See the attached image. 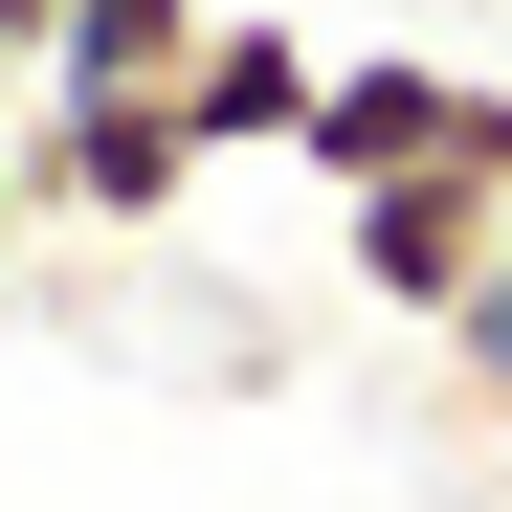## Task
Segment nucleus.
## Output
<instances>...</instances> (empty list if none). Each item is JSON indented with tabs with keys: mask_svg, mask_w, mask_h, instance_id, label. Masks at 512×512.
Here are the masks:
<instances>
[{
	"mask_svg": "<svg viewBox=\"0 0 512 512\" xmlns=\"http://www.w3.org/2000/svg\"><path fill=\"white\" fill-rule=\"evenodd\" d=\"M201 179H223V156H201L179 90H67V67L23 90V201H45V245H156Z\"/></svg>",
	"mask_w": 512,
	"mask_h": 512,
	"instance_id": "f257e3e1",
	"label": "nucleus"
},
{
	"mask_svg": "<svg viewBox=\"0 0 512 512\" xmlns=\"http://www.w3.org/2000/svg\"><path fill=\"white\" fill-rule=\"evenodd\" d=\"M334 268H357L401 334H446V312L512 268V201H490V179H379V201H334Z\"/></svg>",
	"mask_w": 512,
	"mask_h": 512,
	"instance_id": "f03ea898",
	"label": "nucleus"
},
{
	"mask_svg": "<svg viewBox=\"0 0 512 512\" xmlns=\"http://www.w3.org/2000/svg\"><path fill=\"white\" fill-rule=\"evenodd\" d=\"M312 90H334V45H312V23H268V0H223V23H201V67H179L201 156H290V134H312Z\"/></svg>",
	"mask_w": 512,
	"mask_h": 512,
	"instance_id": "7ed1b4c3",
	"label": "nucleus"
},
{
	"mask_svg": "<svg viewBox=\"0 0 512 512\" xmlns=\"http://www.w3.org/2000/svg\"><path fill=\"white\" fill-rule=\"evenodd\" d=\"M423 134H446V67H423V45H334V90H312V134H290V179L379 201V179H401Z\"/></svg>",
	"mask_w": 512,
	"mask_h": 512,
	"instance_id": "20e7f679",
	"label": "nucleus"
},
{
	"mask_svg": "<svg viewBox=\"0 0 512 512\" xmlns=\"http://www.w3.org/2000/svg\"><path fill=\"white\" fill-rule=\"evenodd\" d=\"M223 0H67V90H179Z\"/></svg>",
	"mask_w": 512,
	"mask_h": 512,
	"instance_id": "39448f33",
	"label": "nucleus"
},
{
	"mask_svg": "<svg viewBox=\"0 0 512 512\" xmlns=\"http://www.w3.org/2000/svg\"><path fill=\"white\" fill-rule=\"evenodd\" d=\"M423 401H446V446H490V423H512V268L423 334Z\"/></svg>",
	"mask_w": 512,
	"mask_h": 512,
	"instance_id": "423d86ee",
	"label": "nucleus"
},
{
	"mask_svg": "<svg viewBox=\"0 0 512 512\" xmlns=\"http://www.w3.org/2000/svg\"><path fill=\"white\" fill-rule=\"evenodd\" d=\"M490 23H512V0H490Z\"/></svg>",
	"mask_w": 512,
	"mask_h": 512,
	"instance_id": "0eeeda50",
	"label": "nucleus"
}]
</instances>
